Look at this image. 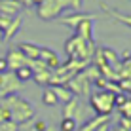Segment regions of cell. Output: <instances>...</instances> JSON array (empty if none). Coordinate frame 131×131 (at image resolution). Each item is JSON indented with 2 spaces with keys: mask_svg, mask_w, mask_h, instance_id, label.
Returning a JSON list of instances; mask_svg holds the SVG:
<instances>
[{
  "mask_svg": "<svg viewBox=\"0 0 131 131\" xmlns=\"http://www.w3.org/2000/svg\"><path fill=\"white\" fill-rule=\"evenodd\" d=\"M21 15H17V17H13V19L10 21V25L6 27V30H4V42L6 40H12L13 36H15V32H19V27H21Z\"/></svg>",
  "mask_w": 131,
  "mask_h": 131,
  "instance_id": "13",
  "label": "cell"
},
{
  "mask_svg": "<svg viewBox=\"0 0 131 131\" xmlns=\"http://www.w3.org/2000/svg\"><path fill=\"white\" fill-rule=\"evenodd\" d=\"M108 129H110V118H108V120H105L101 125H97V127L93 129V131H108Z\"/></svg>",
  "mask_w": 131,
  "mask_h": 131,
  "instance_id": "28",
  "label": "cell"
},
{
  "mask_svg": "<svg viewBox=\"0 0 131 131\" xmlns=\"http://www.w3.org/2000/svg\"><path fill=\"white\" fill-rule=\"evenodd\" d=\"M72 30H74L76 36H80L85 42H93V17H88V19L80 21Z\"/></svg>",
  "mask_w": 131,
  "mask_h": 131,
  "instance_id": "7",
  "label": "cell"
},
{
  "mask_svg": "<svg viewBox=\"0 0 131 131\" xmlns=\"http://www.w3.org/2000/svg\"><path fill=\"white\" fill-rule=\"evenodd\" d=\"M49 78H51V70H48V69L32 72V80L40 85H49Z\"/></svg>",
  "mask_w": 131,
  "mask_h": 131,
  "instance_id": "17",
  "label": "cell"
},
{
  "mask_svg": "<svg viewBox=\"0 0 131 131\" xmlns=\"http://www.w3.org/2000/svg\"><path fill=\"white\" fill-rule=\"evenodd\" d=\"M59 129L61 131H76V129H78V124H76L72 118H61Z\"/></svg>",
  "mask_w": 131,
  "mask_h": 131,
  "instance_id": "22",
  "label": "cell"
},
{
  "mask_svg": "<svg viewBox=\"0 0 131 131\" xmlns=\"http://www.w3.org/2000/svg\"><path fill=\"white\" fill-rule=\"evenodd\" d=\"M38 61H42L49 70H55V69L61 67V61H59V57H57V53L53 51V49H49V48H40Z\"/></svg>",
  "mask_w": 131,
  "mask_h": 131,
  "instance_id": "8",
  "label": "cell"
},
{
  "mask_svg": "<svg viewBox=\"0 0 131 131\" xmlns=\"http://www.w3.org/2000/svg\"><path fill=\"white\" fill-rule=\"evenodd\" d=\"M6 101H8V106H10V114H12L13 124L19 125V124H23V122L32 120L34 108L29 101L21 99L19 95H10V97H6Z\"/></svg>",
  "mask_w": 131,
  "mask_h": 131,
  "instance_id": "2",
  "label": "cell"
},
{
  "mask_svg": "<svg viewBox=\"0 0 131 131\" xmlns=\"http://www.w3.org/2000/svg\"><path fill=\"white\" fill-rule=\"evenodd\" d=\"M6 61H8V65H10L12 72L15 70L17 67H21V65H29V59H25L23 53H21L19 49H10L8 55H6Z\"/></svg>",
  "mask_w": 131,
  "mask_h": 131,
  "instance_id": "10",
  "label": "cell"
},
{
  "mask_svg": "<svg viewBox=\"0 0 131 131\" xmlns=\"http://www.w3.org/2000/svg\"><path fill=\"white\" fill-rule=\"evenodd\" d=\"M46 127H48V122H44V120L34 122V131H46Z\"/></svg>",
  "mask_w": 131,
  "mask_h": 131,
  "instance_id": "27",
  "label": "cell"
},
{
  "mask_svg": "<svg viewBox=\"0 0 131 131\" xmlns=\"http://www.w3.org/2000/svg\"><path fill=\"white\" fill-rule=\"evenodd\" d=\"M42 103L46 106H57L59 105V101H57V97H55V93H53L51 88H46L42 91Z\"/></svg>",
  "mask_w": 131,
  "mask_h": 131,
  "instance_id": "18",
  "label": "cell"
},
{
  "mask_svg": "<svg viewBox=\"0 0 131 131\" xmlns=\"http://www.w3.org/2000/svg\"><path fill=\"white\" fill-rule=\"evenodd\" d=\"M4 122H12V114H10V106H8L6 97L0 99V124Z\"/></svg>",
  "mask_w": 131,
  "mask_h": 131,
  "instance_id": "20",
  "label": "cell"
},
{
  "mask_svg": "<svg viewBox=\"0 0 131 131\" xmlns=\"http://www.w3.org/2000/svg\"><path fill=\"white\" fill-rule=\"evenodd\" d=\"M2 42H4V30L0 29V46H2Z\"/></svg>",
  "mask_w": 131,
  "mask_h": 131,
  "instance_id": "30",
  "label": "cell"
},
{
  "mask_svg": "<svg viewBox=\"0 0 131 131\" xmlns=\"http://www.w3.org/2000/svg\"><path fill=\"white\" fill-rule=\"evenodd\" d=\"M19 51L23 53L25 59L36 61V59H38V55H40V46L30 44V42H23V44H19Z\"/></svg>",
  "mask_w": 131,
  "mask_h": 131,
  "instance_id": "11",
  "label": "cell"
},
{
  "mask_svg": "<svg viewBox=\"0 0 131 131\" xmlns=\"http://www.w3.org/2000/svg\"><path fill=\"white\" fill-rule=\"evenodd\" d=\"M114 131H127V129H124V127H120V125H116V127H114Z\"/></svg>",
  "mask_w": 131,
  "mask_h": 131,
  "instance_id": "32",
  "label": "cell"
},
{
  "mask_svg": "<svg viewBox=\"0 0 131 131\" xmlns=\"http://www.w3.org/2000/svg\"><path fill=\"white\" fill-rule=\"evenodd\" d=\"M15 2H19L21 6H27V8H30V6H32V0H15Z\"/></svg>",
  "mask_w": 131,
  "mask_h": 131,
  "instance_id": "29",
  "label": "cell"
},
{
  "mask_svg": "<svg viewBox=\"0 0 131 131\" xmlns=\"http://www.w3.org/2000/svg\"><path fill=\"white\" fill-rule=\"evenodd\" d=\"M21 89V82L13 76V72H4L0 74V99L15 95V91Z\"/></svg>",
  "mask_w": 131,
  "mask_h": 131,
  "instance_id": "4",
  "label": "cell"
},
{
  "mask_svg": "<svg viewBox=\"0 0 131 131\" xmlns=\"http://www.w3.org/2000/svg\"><path fill=\"white\" fill-rule=\"evenodd\" d=\"M89 106L93 108L95 116H110L114 112V93L108 89H99L89 95Z\"/></svg>",
  "mask_w": 131,
  "mask_h": 131,
  "instance_id": "3",
  "label": "cell"
},
{
  "mask_svg": "<svg viewBox=\"0 0 131 131\" xmlns=\"http://www.w3.org/2000/svg\"><path fill=\"white\" fill-rule=\"evenodd\" d=\"M118 125H120V127H124V129H127V131H131V120H127V118H122V116H120Z\"/></svg>",
  "mask_w": 131,
  "mask_h": 131,
  "instance_id": "25",
  "label": "cell"
},
{
  "mask_svg": "<svg viewBox=\"0 0 131 131\" xmlns=\"http://www.w3.org/2000/svg\"><path fill=\"white\" fill-rule=\"evenodd\" d=\"M46 131H57L55 127H51V125H48V127H46Z\"/></svg>",
  "mask_w": 131,
  "mask_h": 131,
  "instance_id": "33",
  "label": "cell"
},
{
  "mask_svg": "<svg viewBox=\"0 0 131 131\" xmlns=\"http://www.w3.org/2000/svg\"><path fill=\"white\" fill-rule=\"evenodd\" d=\"M0 131H17V124H13V122H4V124H0Z\"/></svg>",
  "mask_w": 131,
  "mask_h": 131,
  "instance_id": "24",
  "label": "cell"
},
{
  "mask_svg": "<svg viewBox=\"0 0 131 131\" xmlns=\"http://www.w3.org/2000/svg\"><path fill=\"white\" fill-rule=\"evenodd\" d=\"M4 72H10V65H8L6 57H0V74H4Z\"/></svg>",
  "mask_w": 131,
  "mask_h": 131,
  "instance_id": "26",
  "label": "cell"
},
{
  "mask_svg": "<svg viewBox=\"0 0 131 131\" xmlns=\"http://www.w3.org/2000/svg\"><path fill=\"white\" fill-rule=\"evenodd\" d=\"M13 76L23 84V82H27V80L32 78V69H30L29 65H21V67H17V69L13 70Z\"/></svg>",
  "mask_w": 131,
  "mask_h": 131,
  "instance_id": "16",
  "label": "cell"
},
{
  "mask_svg": "<svg viewBox=\"0 0 131 131\" xmlns=\"http://www.w3.org/2000/svg\"><path fill=\"white\" fill-rule=\"evenodd\" d=\"M101 8L105 10L106 13H110L112 17H114L116 21H120V23H124V25H127L129 29H131V15H124V13H120V12H116L114 8H108L106 4H101Z\"/></svg>",
  "mask_w": 131,
  "mask_h": 131,
  "instance_id": "15",
  "label": "cell"
},
{
  "mask_svg": "<svg viewBox=\"0 0 131 131\" xmlns=\"http://www.w3.org/2000/svg\"><path fill=\"white\" fill-rule=\"evenodd\" d=\"M42 2H44V0H32V6H40Z\"/></svg>",
  "mask_w": 131,
  "mask_h": 131,
  "instance_id": "31",
  "label": "cell"
},
{
  "mask_svg": "<svg viewBox=\"0 0 131 131\" xmlns=\"http://www.w3.org/2000/svg\"><path fill=\"white\" fill-rule=\"evenodd\" d=\"M63 12V8L59 6L57 0H44L40 6H36V13H38L40 19H55L57 15Z\"/></svg>",
  "mask_w": 131,
  "mask_h": 131,
  "instance_id": "6",
  "label": "cell"
},
{
  "mask_svg": "<svg viewBox=\"0 0 131 131\" xmlns=\"http://www.w3.org/2000/svg\"><path fill=\"white\" fill-rule=\"evenodd\" d=\"M21 4L15 2V0H0V13L6 17H10V19H13V17L19 15L21 12Z\"/></svg>",
  "mask_w": 131,
  "mask_h": 131,
  "instance_id": "9",
  "label": "cell"
},
{
  "mask_svg": "<svg viewBox=\"0 0 131 131\" xmlns=\"http://www.w3.org/2000/svg\"><path fill=\"white\" fill-rule=\"evenodd\" d=\"M116 110L120 112V116H122V118H127V120H131V97L125 99V103H124L122 106H118Z\"/></svg>",
  "mask_w": 131,
  "mask_h": 131,
  "instance_id": "23",
  "label": "cell"
},
{
  "mask_svg": "<svg viewBox=\"0 0 131 131\" xmlns=\"http://www.w3.org/2000/svg\"><path fill=\"white\" fill-rule=\"evenodd\" d=\"M51 89H53V93H55V97H57V101L59 103H69L72 97H74V93L70 91L67 85H51Z\"/></svg>",
  "mask_w": 131,
  "mask_h": 131,
  "instance_id": "12",
  "label": "cell"
},
{
  "mask_svg": "<svg viewBox=\"0 0 131 131\" xmlns=\"http://www.w3.org/2000/svg\"><path fill=\"white\" fill-rule=\"evenodd\" d=\"M57 2L63 8V12L65 10H80V6H82V0H57Z\"/></svg>",
  "mask_w": 131,
  "mask_h": 131,
  "instance_id": "21",
  "label": "cell"
},
{
  "mask_svg": "<svg viewBox=\"0 0 131 131\" xmlns=\"http://www.w3.org/2000/svg\"><path fill=\"white\" fill-rule=\"evenodd\" d=\"M63 118H72L76 124H78V122H84L85 120V106L76 97H72L70 101L65 103V106H63Z\"/></svg>",
  "mask_w": 131,
  "mask_h": 131,
  "instance_id": "5",
  "label": "cell"
},
{
  "mask_svg": "<svg viewBox=\"0 0 131 131\" xmlns=\"http://www.w3.org/2000/svg\"><path fill=\"white\" fill-rule=\"evenodd\" d=\"M88 17H91V15H89V13H80V15H78V13H76V15H69V17H63V23H65V25H69L70 29H74V27L78 25L80 21L88 19Z\"/></svg>",
  "mask_w": 131,
  "mask_h": 131,
  "instance_id": "19",
  "label": "cell"
},
{
  "mask_svg": "<svg viewBox=\"0 0 131 131\" xmlns=\"http://www.w3.org/2000/svg\"><path fill=\"white\" fill-rule=\"evenodd\" d=\"M110 116H93L91 120H85V122H82V125H80V129L78 131H93L97 127V125H101L105 120H108Z\"/></svg>",
  "mask_w": 131,
  "mask_h": 131,
  "instance_id": "14",
  "label": "cell"
},
{
  "mask_svg": "<svg viewBox=\"0 0 131 131\" xmlns=\"http://www.w3.org/2000/svg\"><path fill=\"white\" fill-rule=\"evenodd\" d=\"M65 51L69 55V59L72 61H85L89 63V59L93 57L95 53V42H85L80 36H72V38L67 40V46H65Z\"/></svg>",
  "mask_w": 131,
  "mask_h": 131,
  "instance_id": "1",
  "label": "cell"
}]
</instances>
